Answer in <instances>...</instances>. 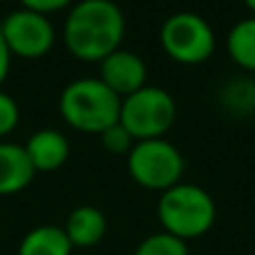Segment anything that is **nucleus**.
<instances>
[{"label":"nucleus","mask_w":255,"mask_h":255,"mask_svg":"<svg viewBox=\"0 0 255 255\" xmlns=\"http://www.w3.org/2000/svg\"><path fill=\"white\" fill-rule=\"evenodd\" d=\"M134 255H190V251L188 242L159 231V233H152L145 240H141L139 247L134 249Z\"/></svg>","instance_id":"2eb2a0df"},{"label":"nucleus","mask_w":255,"mask_h":255,"mask_svg":"<svg viewBox=\"0 0 255 255\" xmlns=\"http://www.w3.org/2000/svg\"><path fill=\"white\" fill-rule=\"evenodd\" d=\"M220 101L231 115L247 117L255 112V81L249 76H235L220 90Z\"/></svg>","instance_id":"4468645a"},{"label":"nucleus","mask_w":255,"mask_h":255,"mask_svg":"<svg viewBox=\"0 0 255 255\" xmlns=\"http://www.w3.org/2000/svg\"><path fill=\"white\" fill-rule=\"evenodd\" d=\"M242 2L247 4V9H249V11H251L253 16H255V0H242Z\"/></svg>","instance_id":"aec40b11"},{"label":"nucleus","mask_w":255,"mask_h":255,"mask_svg":"<svg viewBox=\"0 0 255 255\" xmlns=\"http://www.w3.org/2000/svg\"><path fill=\"white\" fill-rule=\"evenodd\" d=\"M9 67H11V52H9L7 43H4L2 34H0V85L9 76Z\"/></svg>","instance_id":"6ab92c4d"},{"label":"nucleus","mask_w":255,"mask_h":255,"mask_svg":"<svg viewBox=\"0 0 255 255\" xmlns=\"http://www.w3.org/2000/svg\"><path fill=\"white\" fill-rule=\"evenodd\" d=\"M99 79L117 97L126 99L148 85V67L139 54L119 47L99 63Z\"/></svg>","instance_id":"6e6552de"},{"label":"nucleus","mask_w":255,"mask_h":255,"mask_svg":"<svg viewBox=\"0 0 255 255\" xmlns=\"http://www.w3.org/2000/svg\"><path fill=\"white\" fill-rule=\"evenodd\" d=\"M76 0H20L22 9H29V11L43 13V16H49L54 11H63V9L72 7Z\"/></svg>","instance_id":"a211bd4d"},{"label":"nucleus","mask_w":255,"mask_h":255,"mask_svg":"<svg viewBox=\"0 0 255 255\" xmlns=\"http://www.w3.org/2000/svg\"><path fill=\"white\" fill-rule=\"evenodd\" d=\"M0 2H2V0H0Z\"/></svg>","instance_id":"412c9836"},{"label":"nucleus","mask_w":255,"mask_h":255,"mask_svg":"<svg viewBox=\"0 0 255 255\" xmlns=\"http://www.w3.org/2000/svg\"><path fill=\"white\" fill-rule=\"evenodd\" d=\"M58 112L74 130L101 134L110 126L119 124L121 97H117L99 76H85L63 88Z\"/></svg>","instance_id":"f03ea898"},{"label":"nucleus","mask_w":255,"mask_h":255,"mask_svg":"<svg viewBox=\"0 0 255 255\" xmlns=\"http://www.w3.org/2000/svg\"><path fill=\"white\" fill-rule=\"evenodd\" d=\"M34 166L25 148L11 141H0V195H16L34 181Z\"/></svg>","instance_id":"9d476101"},{"label":"nucleus","mask_w":255,"mask_h":255,"mask_svg":"<svg viewBox=\"0 0 255 255\" xmlns=\"http://www.w3.org/2000/svg\"><path fill=\"white\" fill-rule=\"evenodd\" d=\"M18 121H20V110H18L16 99L0 90V136L11 134Z\"/></svg>","instance_id":"f3484780"},{"label":"nucleus","mask_w":255,"mask_h":255,"mask_svg":"<svg viewBox=\"0 0 255 255\" xmlns=\"http://www.w3.org/2000/svg\"><path fill=\"white\" fill-rule=\"evenodd\" d=\"M177 121V103L168 90L159 85H145L134 94L121 99L119 124L134 141L163 139Z\"/></svg>","instance_id":"423d86ee"},{"label":"nucleus","mask_w":255,"mask_h":255,"mask_svg":"<svg viewBox=\"0 0 255 255\" xmlns=\"http://www.w3.org/2000/svg\"><path fill=\"white\" fill-rule=\"evenodd\" d=\"M63 231L74 249H90L106 238L108 220L97 206H79L67 215Z\"/></svg>","instance_id":"9b49d317"},{"label":"nucleus","mask_w":255,"mask_h":255,"mask_svg":"<svg viewBox=\"0 0 255 255\" xmlns=\"http://www.w3.org/2000/svg\"><path fill=\"white\" fill-rule=\"evenodd\" d=\"M157 217L163 233H170L188 242V240L202 238L213 229L217 206L206 188L179 181L177 186L159 195Z\"/></svg>","instance_id":"7ed1b4c3"},{"label":"nucleus","mask_w":255,"mask_h":255,"mask_svg":"<svg viewBox=\"0 0 255 255\" xmlns=\"http://www.w3.org/2000/svg\"><path fill=\"white\" fill-rule=\"evenodd\" d=\"M99 136H101L103 148H106L108 152H112V154H128L130 152V148L134 145L132 134L121 124L110 126L108 130H103Z\"/></svg>","instance_id":"dca6fc26"},{"label":"nucleus","mask_w":255,"mask_h":255,"mask_svg":"<svg viewBox=\"0 0 255 255\" xmlns=\"http://www.w3.org/2000/svg\"><path fill=\"white\" fill-rule=\"evenodd\" d=\"M126 157L132 181L145 190L163 193L179 184L186 172V157L168 139L134 141Z\"/></svg>","instance_id":"39448f33"},{"label":"nucleus","mask_w":255,"mask_h":255,"mask_svg":"<svg viewBox=\"0 0 255 255\" xmlns=\"http://www.w3.org/2000/svg\"><path fill=\"white\" fill-rule=\"evenodd\" d=\"M72 249L63 226L43 224L22 238L18 255H72Z\"/></svg>","instance_id":"f8f14e48"},{"label":"nucleus","mask_w":255,"mask_h":255,"mask_svg":"<svg viewBox=\"0 0 255 255\" xmlns=\"http://www.w3.org/2000/svg\"><path fill=\"white\" fill-rule=\"evenodd\" d=\"M22 148H25L36 172L58 170L70 159V141H67V136L63 132L54 130V128H45V130L34 132Z\"/></svg>","instance_id":"1a4fd4ad"},{"label":"nucleus","mask_w":255,"mask_h":255,"mask_svg":"<svg viewBox=\"0 0 255 255\" xmlns=\"http://www.w3.org/2000/svg\"><path fill=\"white\" fill-rule=\"evenodd\" d=\"M226 52L231 61L249 74H255V16L240 18L226 34Z\"/></svg>","instance_id":"ddd939ff"},{"label":"nucleus","mask_w":255,"mask_h":255,"mask_svg":"<svg viewBox=\"0 0 255 255\" xmlns=\"http://www.w3.org/2000/svg\"><path fill=\"white\" fill-rule=\"evenodd\" d=\"M159 45L179 65H202L213 56L217 36L211 22L195 11H175L161 22Z\"/></svg>","instance_id":"20e7f679"},{"label":"nucleus","mask_w":255,"mask_h":255,"mask_svg":"<svg viewBox=\"0 0 255 255\" xmlns=\"http://www.w3.org/2000/svg\"><path fill=\"white\" fill-rule=\"evenodd\" d=\"M126 16L115 0H76L63 22V43L74 58L101 63L121 47Z\"/></svg>","instance_id":"f257e3e1"},{"label":"nucleus","mask_w":255,"mask_h":255,"mask_svg":"<svg viewBox=\"0 0 255 255\" xmlns=\"http://www.w3.org/2000/svg\"><path fill=\"white\" fill-rule=\"evenodd\" d=\"M0 34L11 56L29 58V61L47 56L56 43V29L49 16L29 9H16L9 13L0 25Z\"/></svg>","instance_id":"0eeeda50"}]
</instances>
